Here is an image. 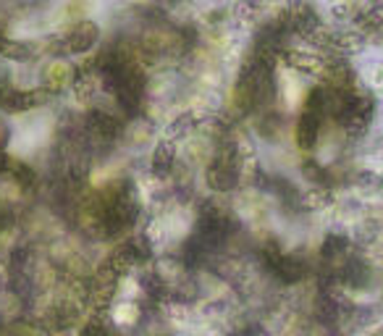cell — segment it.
Returning a JSON list of instances; mask_svg holds the SVG:
<instances>
[{
	"label": "cell",
	"mask_w": 383,
	"mask_h": 336,
	"mask_svg": "<svg viewBox=\"0 0 383 336\" xmlns=\"http://www.w3.org/2000/svg\"><path fill=\"white\" fill-rule=\"evenodd\" d=\"M3 42H6V40H3V26H0V45H3Z\"/></svg>",
	"instance_id": "cell-9"
},
{
	"label": "cell",
	"mask_w": 383,
	"mask_h": 336,
	"mask_svg": "<svg viewBox=\"0 0 383 336\" xmlns=\"http://www.w3.org/2000/svg\"><path fill=\"white\" fill-rule=\"evenodd\" d=\"M163 161H165V166H171V161H173L171 145H160V148H158V153H155V168L158 171H163Z\"/></svg>",
	"instance_id": "cell-7"
},
{
	"label": "cell",
	"mask_w": 383,
	"mask_h": 336,
	"mask_svg": "<svg viewBox=\"0 0 383 336\" xmlns=\"http://www.w3.org/2000/svg\"><path fill=\"white\" fill-rule=\"evenodd\" d=\"M90 123H92V129L98 131V134H106V137H113L116 131H118V129H116V121H113V118H108V116L95 113Z\"/></svg>",
	"instance_id": "cell-5"
},
{
	"label": "cell",
	"mask_w": 383,
	"mask_h": 336,
	"mask_svg": "<svg viewBox=\"0 0 383 336\" xmlns=\"http://www.w3.org/2000/svg\"><path fill=\"white\" fill-rule=\"evenodd\" d=\"M208 181H210L215 189H220V192H223V189L234 187V181H237V171H234L228 163H220V161H218V163H215L210 171H208Z\"/></svg>",
	"instance_id": "cell-4"
},
{
	"label": "cell",
	"mask_w": 383,
	"mask_h": 336,
	"mask_svg": "<svg viewBox=\"0 0 383 336\" xmlns=\"http://www.w3.org/2000/svg\"><path fill=\"white\" fill-rule=\"evenodd\" d=\"M318 131H320V113L305 108V113L300 116V126H297V145L302 150H310L315 145V140H318Z\"/></svg>",
	"instance_id": "cell-2"
},
{
	"label": "cell",
	"mask_w": 383,
	"mask_h": 336,
	"mask_svg": "<svg viewBox=\"0 0 383 336\" xmlns=\"http://www.w3.org/2000/svg\"><path fill=\"white\" fill-rule=\"evenodd\" d=\"M42 95L37 92H9V95H3V108H9V111H29V108L40 106Z\"/></svg>",
	"instance_id": "cell-3"
},
{
	"label": "cell",
	"mask_w": 383,
	"mask_h": 336,
	"mask_svg": "<svg viewBox=\"0 0 383 336\" xmlns=\"http://www.w3.org/2000/svg\"><path fill=\"white\" fill-rule=\"evenodd\" d=\"M95 42H98V26L90 24V21H84V24L76 26L63 40V50L66 53H84V50H90Z\"/></svg>",
	"instance_id": "cell-1"
},
{
	"label": "cell",
	"mask_w": 383,
	"mask_h": 336,
	"mask_svg": "<svg viewBox=\"0 0 383 336\" xmlns=\"http://www.w3.org/2000/svg\"><path fill=\"white\" fill-rule=\"evenodd\" d=\"M6 166H9V156H6V153H0V171H6Z\"/></svg>",
	"instance_id": "cell-8"
},
{
	"label": "cell",
	"mask_w": 383,
	"mask_h": 336,
	"mask_svg": "<svg viewBox=\"0 0 383 336\" xmlns=\"http://www.w3.org/2000/svg\"><path fill=\"white\" fill-rule=\"evenodd\" d=\"M14 176H16L19 184H24V187H32V181H34V171L29 168V166L24 163H19L16 168H14Z\"/></svg>",
	"instance_id": "cell-6"
}]
</instances>
